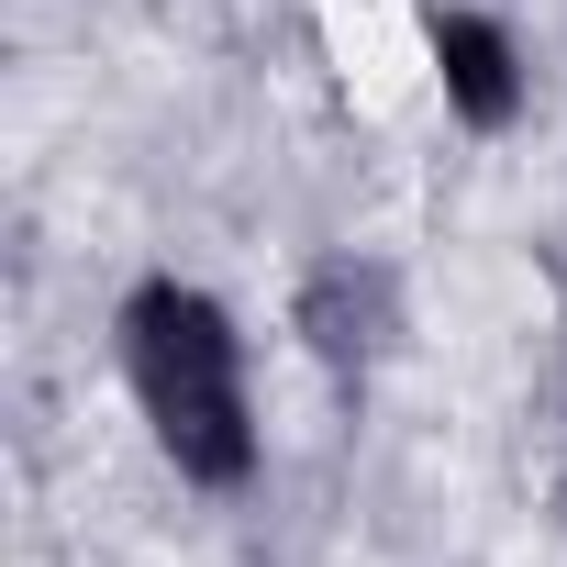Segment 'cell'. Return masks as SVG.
<instances>
[{"label":"cell","mask_w":567,"mask_h":567,"mask_svg":"<svg viewBox=\"0 0 567 567\" xmlns=\"http://www.w3.org/2000/svg\"><path fill=\"white\" fill-rule=\"evenodd\" d=\"M301 346L334 368V379H368L390 346H401V278L379 267V256H323L312 278H301Z\"/></svg>","instance_id":"obj_2"},{"label":"cell","mask_w":567,"mask_h":567,"mask_svg":"<svg viewBox=\"0 0 567 567\" xmlns=\"http://www.w3.org/2000/svg\"><path fill=\"white\" fill-rule=\"evenodd\" d=\"M123 390L156 434V456L189 489H245L256 478V401H245V334L200 278H134L123 312Z\"/></svg>","instance_id":"obj_1"},{"label":"cell","mask_w":567,"mask_h":567,"mask_svg":"<svg viewBox=\"0 0 567 567\" xmlns=\"http://www.w3.org/2000/svg\"><path fill=\"white\" fill-rule=\"evenodd\" d=\"M423 45H434L445 112H456L467 134H512V123H523V45H512L489 12H434Z\"/></svg>","instance_id":"obj_3"}]
</instances>
